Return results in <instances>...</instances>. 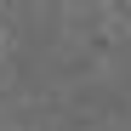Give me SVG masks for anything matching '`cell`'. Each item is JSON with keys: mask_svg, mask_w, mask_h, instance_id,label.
I'll return each instance as SVG.
<instances>
[]
</instances>
